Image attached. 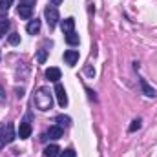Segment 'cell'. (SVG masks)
<instances>
[{
  "mask_svg": "<svg viewBox=\"0 0 157 157\" xmlns=\"http://www.w3.org/2000/svg\"><path fill=\"white\" fill-rule=\"evenodd\" d=\"M86 73H88V75H95V71H93L91 68H88V70H86Z\"/></svg>",
  "mask_w": 157,
  "mask_h": 157,
  "instance_id": "cell-25",
  "label": "cell"
},
{
  "mask_svg": "<svg viewBox=\"0 0 157 157\" xmlns=\"http://www.w3.org/2000/svg\"><path fill=\"white\" fill-rule=\"evenodd\" d=\"M2 135H4L6 144H11V143L15 141V128H13V122L4 124V128H2Z\"/></svg>",
  "mask_w": 157,
  "mask_h": 157,
  "instance_id": "cell-4",
  "label": "cell"
},
{
  "mask_svg": "<svg viewBox=\"0 0 157 157\" xmlns=\"http://www.w3.org/2000/svg\"><path fill=\"white\" fill-rule=\"evenodd\" d=\"M11 6H13V0H0V11L2 13H6Z\"/></svg>",
  "mask_w": 157,
  "mask_h": 157,
  "instance_id": "cell-17",
  "label": "cell"
},
{
  "mask_svg": "<svg viewBox=\"0 0 157 157\" xmlns=\"http://www.w3.org/2000/svg\"><path fill=\"white\" fill-rule=\"evenodd\" d=\"M59 157H75V152L70 148V150H64V154H60Z\"/></svg>",
  "mask_w": 157,
  "mask_h": 157,
  "instance_id": "cell-21",
  "label": "cell"
},
{
  "mask_svg": "<svg viewBox=\"0 0 157 157\" xmlns=\"http://www.w3.org/2000/svg\"><path fill=\"white\" fill-rule=\"evenodd\" d=\"M33 104H35L39 110H42V112L51 110V106H53V91H51L49 88H46V86L39 88V90L35 91Z\"/></svg>",
  "mask_w": 157,
  "mask_h": 157,
  "instance_id": "cell-1",
  "label": "cell"
},
{
  "mask_svg": "<svg viewBox=\"0 0 157 157\" xmlns=\"http://www.w3.org/2000/svg\"><path fill=\"white\" fill-rule=\"evenodd\" d=\"M29 135H31V124H29L28 119H26V121H22L20 126H18V137H20V139H28Z\"/></svg>",
  "mask_w": 157,
  "mask_h": 157,
  "instance_id": "cell-7",
  "label": "cell"
},
{
  "mask_svg": "<svg viewBox=\"0 0 157 157\" xmlns=\"http://www.w3.org/2000/svg\"><path fill=\"white\" fill-rule=\"evenodd\" d=\"M46 135H49V139H60V137L64 135V130H62L60 126H57V124H55V126H51V128L48 130V133H46Z\"/></svg>",
  "mask_w": 157,
  "mask_h": 157,
  "instance_id": "cell-12",
  "label": "cell"
},
{
  "mask_svg": "<svg viewBox=\"0 0 157 157\" xmlns=\"http://www.w3.org/2000/svg\"><path fill=\"white\" fill-rule=\"evenodd\" d=\"M73 28H75V18L73 17H68V18L60 20V29H62L64 35L70 33V31H73Z\"/></svg>",
  "mask_w": 157,
  "mask_h": 157,
  "instance_id": "cell-8",
  "label": "cell"
},
{
  "mask_svg": "<svg viewBox=\"0 0 157 157\" xmlns=\"http://www.w3.org/2000/svg\"><path fill=\"white\" fill-rule=\"evenodd\" d=\"M9 44H11V46L20 44V35H18V33H11V35H9Z\"/></svg>",
  "mask_w": 157,
  "mask_h": 157,
  "instance_id": "cell-19",
  "label": "cell"
},
{
  "mask_svg": "<svg viewBox=\"0 0 157 157\" xmlns=\"http://www.w3.org/2000/svg\"><path fill=\"white\" fill-rule=\"evenodd\" d=\"M44 17H46V20H48V26H49V29H53L55 26H57V22H59V9H57V6H48L46 9H44Z\"/></svg>",
  "mask_w": 157,
  "mask_h": 157,
  "instance_id": "cell-2",
  "label": "cell"
},
{
  "mask_svg": "<svg viewBox=\"0 0 157 157\" xmlns=\"http://www.w3.org/2000/svg\"><path fill=\"white\" fill-rule=\"evenodd\" d=\"M40 26H42V22H40L39 18H33V20H29V22H28L26 31H28L29 35H37V33L40 31Z\"/></svg>",
  "mask_w": 157,
  "mask_h": 157,
  "instance_id": "cell-9",
  "label": "cell"
},
{
  "mask_svg": "<svg viewBox=\"0 0 157 157\" xmlns=\"http://www.w3.org/2000/svg\"><path fill=\"white\" fill-rule=\"evenodd\" d=\"M46 57H48V51H46V49H39V53H37L39 64H44V62H46Z\"/></svg>",
  "mask_w": 157,
  "mask_h": 157,
  "instance_id": "cell-18",
  "label": "cell"
},
{
  "mask_svg": "<svg viewBox=\"0 0 157 157\" xmlns=\"http://www.w3.org/2000/svg\"><path fill=\"white\" fill-rule=\"evenodd\" d=\"M66 42L70 46H77L78 42H80V37H78L75 31H70V33H66Z\"/></svg>",
  "mask_w": 157,
  "mask_h": 157,
  "instance_id": "cell-14",
  "label": "cell"
},
{
  "mask_svg": "<svg viewBox=\"0 0 157 157\" xmlns=\"http://www.w3.org/2000/svg\"><path fill=\"white\" fill-rule=\"evenodd\" d=\"M139 82H141V90H143V93H144L146 97H155V95H157V91L150 86V84H148V82H146V78H141Z\"/></svg>",
  "mask_w": 157,
  "mask_h": 157,
  "instance_id": "cell-10",
  "label": "cell"
},
{
  "mask_svg": "<svg viewBox=\"0 0 157 157\" xmlns=\"http://www.w3.org/2000/svg\"><path fill=\"white\" fill-rule=\"evenodd\" d=\"M139 128H141V119H135V121H132V124H130L128 130H130V132H137Z\"/></svg>",
  "mask_w": 157,
  "mask_h": 157,
  "instance_id": "cell-20",
  "label": "cell"
},
{
  "mask_svg": "<svg viewBox=\"0 0 157 157\" xmlns=\"http://www.w3.org/2000/svg\"><path fill=\"white\" fill-rule=\"evenodd\" d=\"M46 78L51 80V82H59V78H60V70H59V68H48V70H46Z\"/></svg>",
  "mask_w": 157,
  "mask_h": 157,
  "instance_id": "cell-11",
  "label": "cell"
},
{
  "mask_svg": "<svg viewBox=\"0 0 157 157\" xmlns=\"http://www.w3.org/2000/svg\"><path fill=\"white\" fill-rule=\"evenodd\" d=\"M18 17L24 18V20H29L33 17V6L31 4H20L18 7Z\"/></svg>",
  "mask_w": 157,
  "mask_h": 157,
  "instance_id": "cell-5",
  "label": "cell"
},
{
  "mask_svg": "<svg viewBox=\"0 0 157 157\" xmlns=\"http://www.w3.org/2000/svg\"><path fill=\"white\" fill-rule=\"evenodd\" d=\"M29 2H33V0H29Z\"/></svg>",
  "mask_w": 157,
  "mask_h": 157,
  "instance_id": "cell-26",
  "label": "cell"
},
{
  "mask_svg": "<svg viewBox=\"0 0 157 157\" xmlns=\"http://www.w3.org/2000/svg\"><path fill=\"white\" fill-rule=\"evenodd\" d=\"M55 95H57V102L60 108H64L68 104V95H66V90L60 82H55Z\"/></svg>",
  "mask_w": 157,
  "mask_h": 157,
  "instance_id": "cell-3",
  "label": "cell"
},
{
  "mask_svg": "<svg viewBox=\"0 0 157 157\" xmlns=\"http://www.w3.org/2000/svg\"><path fill=\"white\" fill-rule=\"evenodd\" d=\"M2 128H4V124H0V150L6 146V141H4V135H2Z\"/></svg>",
  "mask_w": 157,
  "mask_h": 157,
  "instance_id": "cell-22",
  "label": "cell"
},
{
  "mask_svg": "<svg viewBox=\"0 0 157 157\" xmlns=\"http://www.w3.org/2000/svg\"><path fill=\"white\" fill-rule=\"evenodd\" d=\"M55 121H57V126H60L62 130L70 126V117H64V115H59V117L55 119Z\"/></svg>",
  "mask_w": 157,
  "mask_h": 157,
  "instance_id": "cell-16",
  "label": "cell"
},
{
  "mask_svg": "<svg viewBox=\"0 0 157 157\" xmlns=\"http://www.w3.org/2000/svg\"><path fill=\"white\" fill-rule=\"evenodd\" d=\"M6 102V91H4V88L0 86V104H4Z\"/></svg>",
  "mask_w": 157,
  "mask_h": 157,
  "instance_id": "cell-23",
  "label": "cell"
},
{
  "mask_svg": "<svg viewBox=\"0 0 157 157\" xmlns=\"http://www.w3.org/2000/svg\"><path fill=\"white\" fill-rule=\"evenodd\" d=\"M44 155L46 157H59L60 155V148L57 144H49V146L44 148Z\"/></svg>",
  "mask_w": 157,
  "mask_h": 157,
  "instance_id": "cell-13",
  "label": "cell"
},
{
  "mask_svg": "<svg viewBox=\"0 0 157 157\" xmlns=\"http://www.w3.org/2000/svg\"><path fill=\"white\" fill-rule=\"evenodd\" d=\"M9 26H11V24H9V20H7V18L0 20V39H2V37L9 31Z\"/></svg>",
  "mask_w": 157,
  "mask_h": 157,
  "instance_id": "cell-15",
  "label": "cell"
},
{
  "mask_svg": "<svg viewBox=\"0 0 157 157\" xmlns=\"http://www.w3.org/2000/svg\"><path fill=\"white\" fill-rule=\"evenodd\" d=\"M64 60H66L68 66H75L78 62V51L77 49H68V51H64Z\"/></svg>",
  "mask_w": 157,
  "mask_h": 157,
  "instance_id": "cell-6",
  "label": "cell"
},
{
  "mask_svg": "<svg viewBox=\"0 0 157 157\" xmlns=\"http://www.w3.org/2000/svg\"><path fill=\"white\" fill-rule=\"evenodd\" d=\"M62 2H64V0H51L53 6H59V4H62Z\"/></svg>",
  "mask_w": 157,
  "mask_h": 157,
  "instance_id": "cell-24",
  "label": "cell"
}]
</instances>
